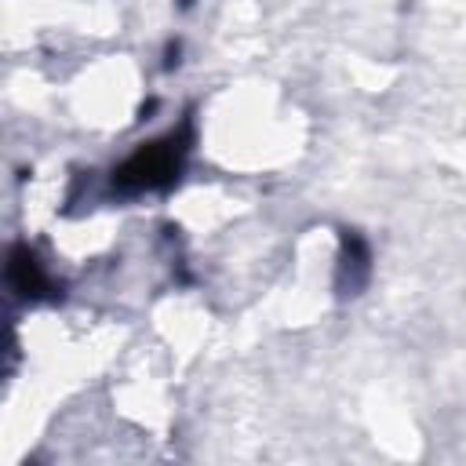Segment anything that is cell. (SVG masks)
<instances>
[{
	"instance_id": "2",
	"label": "cell",
	"mask_w": 466,
	"mask_h": 466,
	"mask_svg": "<svg viewBox=\"0 0 466 466\" xmlns=\"http://www.w3.org/2000/svg\"><path fill=\"white\" fill-rule=\"evenodd\" d=\"M7 280L25 299H51L55 295V284H51L44 262L25 244H15L11 248V255H7Z\"/></svg>"
},
{
	"instance_id": "3",
	"label": "cell",
	"mask_w": 466,
	"mask_h": 466,
	"mask_svg": "<svg viewBox=\"0 0 466 466\" xmlns=\"http://www.w3.org/2000/svg\"><path fill=\"white\" fill-rule=\"evenodd\" d=\"M371 273V255H368V244L353 233V229H342V255H339V295H357L364 288Z\"/></svg>"
},
{
	"instance_id": "1",
	"label": "cell",
	"mask_w": 466,
	"mask_h": 466,
	"mask_svg": "<svg viewBox=\"0 0 466 466\" xmlns=\"http://www.w3.org/2000/svg\"><path fill=\"white\" fill-rule=\"evenodd\" d=\"M189 149V135L186 131H171L164 138L142 142L116 171H113V186L120 193H149V189H167L178 171H182V157Z\"/></svg>"
}]
</instances>
